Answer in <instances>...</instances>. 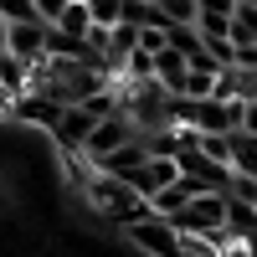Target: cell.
<instances>
[{"label": "cell", "instance_id": "52a82bcc", "mask_svg": "<svg viewBox=\"0 0 257 257\" xmlns=\"http://www.w3.org/2000/svg\"><path fill=\"white\" fill-rule=\"evenodd\" d=\"M62 108H67V103H57V98L36 93V88H26V93L11 103V113H16V118H26V123H36V128H57Z\"/></svg>", "mask_w": 257, "mask_h": 257}, {"label": "cell", "instance_id": "4fadbf2b", "mask_svg": "<svg viewBox=\"0 0 257 257\" xmlns=\"http://www.w3.org/2000/svg\"><path fill=\"white\" fill-rule=\"evenodd\" d=\"M155 6L165 11V21H196V6H201V0H155Z\"/></svg>", "mask_w": 257, "mask_h": 257}, {"label": "cell", "instance_id": "277c9868", "mask_svg": "<svg viewBox=\"0 0 257 257\" xmlns=\"http://www.w3.org/2000/svg\"><path fill=\"white\" fill-rule=\"evenodd\" d=\"M139 134H149V128H139V118H134V113H128L123 103H118V108H113V113H108V118H103V123L93 128V134H88L82 155H88V160L98 165V160H108L113 149H123L128 139H139Z\"/></svg>", "mask_w": 257, "mask_h": 257}, {"label": "cell", "instance_id": "30bf717a", "mask_svg": "<svg viewBox=\"0 0 257 257\" xmlns=\"http://www.w3.org/2000/svg\"><path fill=\"white\" fill-rule=\"evenodd\" d=\"M52 26L72 31V36H88V31H93V11H88V0H67V11H62Z\"/></svg>", "mask_w": 257, "mask_h": 257}, {"label": "cell", "instance_id": "5bb4252c", "mask_svg": "<svg viewBox=\"0 0 257 257\" xmlns=\"http://www.w3.org/2000/svg\"><path fill=\"white\" fill-rule=\"evenodd\" d=\"M0 16H6V21H41L36 0H0Z\"/></svg>", "mask_w": 257, "mask_h": 257}, {"label": "cell", "instance_id": "5b68a950", "mask_svg": "<svg viewBox=\"0 0 257 257\" xmlns=\"http://www.w3.org/2000/svg\"><path fill=\"white\" fill-rule=\"evenodd\" d=\"M175 180H180V160H175V155H149L134 175H128V185H134L144 201H155L160 190H170Z\"/></svg>", "mask_w": 257, "mask_h": 257}, {"label": "cell", "instance_id": "3957f363", "mask_svg": "<svg viewBox=\"0 0 257 257\" xmlns=\"http://www.w3.org/2000/svg\"><path fill=\"white\" fill-rule=\"evenodd\" d=\"M175 231L180 237H206V242H216L221 231H226V190H196L175 216Z\"/></svg>", "mask_w": 257, "mask_h": 257}, {"label": "cell", "instance_id": "8992f818", "mask_svg": "<svg viewBox=\"0 0 257 257\" xmlns=\"http://www.w3.org/2000/svg\"><path fill=\"white\" fill-rule=\"evenodd\" d=\"M11 57H21L26 67L47 62V21H11Z\"/></svg>", "mask_w": 257, "mask_h": 257}, {"label": "cell", "instance_id": "6da1fadb", "mask_svg": "<svg viewBox=\"0 0 257 257\" xmlns=\"http://www.w3.org/2000/svg\"><path fill=\"white\" fill-rule=\"evenodd\" d=\"M118 108V98H113V88H98L93 98H82V103H67L62 108V118H57V128H52V139L62 144V149H72V155H82V144H88V134L103 123Z\"/></svg>", "mask_w": 257, "mask_h": 257}, {"label": "cell", "instance_id": "2e32d148", "mask_svg": "<svg viewBox=\"0 0 257 257\" xmlns=\"http://www.w3.org/2000/svg\"><path fill=\"white\" fill-rule=\"evenodd\" d=\"M62 11H67V0H36V16L47 21V26H52V21H57Z\"/></svg>", "mask_w": 257, "mask_h": 257}, {"label": "cell", "instance_id": "8fae6325", "mask_svg": "<svg viewBox=\"0 0 257 257\" xmlns=\"http://www.w3.org/2000/svg\"><path fill=\"white\" fill-rule=\"evenodd\" d=\"M88 11H93V26H123L128 21V0H88Z\"/></svg>", "mask_w": 257, "mask_h": 257}, {"label": "cell", "instance_id": "7a4b0ae2", "mask_svg": "<svg viewBox=\"0 0 257 257\" xmlns=\"http://www.w3.org/2000/svg\"><path fill=\"white\" fill-rule=\"evenodd\" d=\"M88 196H93V206L103 211L108 221H118V226H128V221H139V216H149V206L144 196L128 180H118V175H108V170H98L93 165V180H88Z\"/></svg>", "mask_w": 257, "mask_h": 257}, {"label": "cell", "instance_id": "9c48e42d", "mask_svg": "<svg viewBox=\"0 0 257 257\" xmlns=\"http://www.w3.org/2000/svg\"><path fill=\"white\" fill-rule=\"evenodd\" d=\"M226 231H231L242 247H247V242H257V201L231 196V190H226Z\"/></svg>", "mask_w": 257, "mask_h": 257}, {"label": "cell", "instance_id": "9a60e30c", "mask_svg": "<svg viewBox=\"0 0 257 257\" xmlns=\"http://www.w3.org/2000/svg\"><path fill=\"white\" fill-rule=\"evenodd\" d=\"M196 16H237V0H201Z\"/></svg>", "mask_w": 257, "mask_h": 257}, {"label": "cell", "instance_id": "7c38bea8", "mask_svg": "<svg viewBox=\"0 0 257 257\" xmlns=\"http://www.w3.org/2000/svg\"><path fill=\"white\" fill-rule=\"evenodd\" d=\"M231 41H257V6H237V16H231Z\"/></svg>", "mask_w": 257, "mask_h": 257}, {"label": "cell", "instance_id": "ba28073f", "mask_svg": "<svg viewBox=\"0 0 257 257\" xmlns=\"http://www.w3.org/2000/svg\"><path fill=\"white\" fill-rule=\"evenodd\" d=\"M226 165H231V175H252L257 180V134L252 128H231L226 134Z\"/></svg>", "mask_w": 257, "mask_h": 257}]
</instances>
